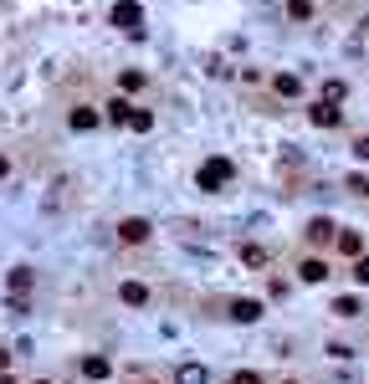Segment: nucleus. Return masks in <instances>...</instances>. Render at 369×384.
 I'll return each instance as SVG.
<instances>
[{"label": "nucleus", "instance_id": "obj_1", "mask_svg": "<svg viewBox=\"0 0 369 384\" xmlns=\"http://www.w3.org/2000/svg\"><path fill=\"white\" fill-rule=\"evenodd\" d=\"M231 175H236V169H231V159H205V164H200V175H195V184H200V190H226V184H231Z\"/></svg>", "mask_w": 369, "mask_h": 384}, {"label": "nucleus", "instance_id": "obj_2", "mask_svg": "<svg viewBox=\"0 0 369 384\" xmlns=\"http://www.w3.org/2000/svg\"><path fill=\"white\" fill-rule=\"evenodd\" d=\"M113 26H123L128 36H144V10L123 0V6H113Z\"/></svg>", "mask_w": 369, "mask_h": 384}, {"label": "nucleus", "instance_id": "obj_3", "mask_svg": "<svg viewBox=\"0 0 369 384\" xmlns=\"http://www.w3.org/2000/svg\"><path fill=\"white\" fill-rule=\"evenodd\" d=\"M149 220H144V216H128L123 220V226H118V241H123V246H139V241H149Z\"/></svg>", "mask_w": 369, "mask_h": 384}, {"label": "nucleus", "instance_id": "obj_4", "mask_svg": "<svg viewBox=\"0 0 369 384\" xmlns=\"http://www.w3.org/2000/svg\"><path fill=\"white\" fill-rule=\"evenodd\" d=\"M31 287H36L31 267H10V297H31Z\"/></svg>", "mask_w": 369, "mask_h": 384}, {"label": "nucleus", "instance_id": "obj_5", "mask_svg": "<svg viewBox=\"0 0 369 384\" xmlns=\"http://www.w3.org/2000/svg\"><path fill=\"white\" fill-rule=\"evenodd\" d=\"M231 317H236V323H257V317H261V302H257V297H236V302H231Z\"/></svg>", "mask_w": 369, "mask_h": 384}, {"label": "nucleus", "instance_id": "obj_6", "mask_svg": "<svg viewBox=\"0 0 369 384\" xmlns=\"http://www.w3.org/2000/svg\"><path fill=\"white\" fill-rule=\"evenodd\" d=\"M308 118H313L318 128H338V118H344V113H338L334 103H323V98H318V108H308Z\"/></svg>", "mask_w": 369, "mask_h": 384}, {"label": "nucleus", "instance_id": "obj_7", "mask_svg": "<svg viewBox=\"0 0 369 384\" xmlns=\"http://www.w3.org/2000/svg\"><path fill=\"white\" fill-rule=\"evenodd\" d=\"M308 241H313V246H328V241H334V220H323V216L308 220Z\"/></svg>", "mask_w": 369, "mask_h": 384}, {"label": "nucleus", "instance_id": "obj_8", "mask_svg": "<svg viewBox=\"0 0 369 384\" xmlns=\"http://www.w3.org/2000/svg\"><path fill=\"white\" fill-rule=\"evenodd\" d=\"M118 297H123L128 308H144V302H149V287H144V282H123V287H118Z\"/></svg>", "mask_w": 369, "mask_h": 384}, {"label": "nucleus", "instance_id": "obj_9", "mask_svg": "<svg viewBox=\"0 0 369 384\" xmlns=\"http://www.w3.org/2000/svg\"><path fill=\"white\" fill-rule=\"evenodd\" d=\"M83 374H87V379H108V374H113V364L103 359V354H87V359H83Z\"/></svg>", "mask_w": 369, "mask_h": 384}, {"label": "nucleus", "instance_id": "obj_10", "mask_svg": "<svg viewBox=\"0 0 369 384\" xmlns=\"http://www.w3.org/2000/svg\"><path fill=\"white\" fill-rule=\"evenodd\" d=\"M298 277H302V282H323V277H328V261L308 256V261H302V267H298Z\"/></svg>", "mask_w": 369, "mask_h": 384}, {"label": "nucleus", "instance_id": "obj_11", "mask_svg": "<svg viewBox=\"0 0 369 384\" xmlns=\"http://www.w3.org/2000/svg\"><path fill=\"white\" fill-rule=\"evenodd\" d=\"M338 251H344V256H364V236L359 231H344V236H338Z\"/></svg>", "mask_w": 369, "mask_h": 384}, {"label": "nucleus", "instance_id": "obj_12", "mask_svg": "<svg viewBox=\"0 0 369 384\" xmlns=\"http://www.w3.org/2000/svg\"><path fill=\"white\" fill-rule=\"evenodd\" d=\"M175 384H205V364H180Z\"/></svg>", "mask_w": 369, "mask_h": 384}, {"label": "nucleus", "instance_id": "obj_13", "mask_svg": "<svg viewBox=\"0 0 369 384\" xmlns=\"http://www.w3.org/2000/svg\"><path fill=\"white\" fill-rule=\"evenodd\" d=\"M128 113H134V103L113 98V103H108V113H103V118H108V123H128Z\"/></svg>", "mask_w": 369, "mask_h": 384}, {"label": "nucleus", "instance_id": "obj_14", "mask_svg": "<svg viewBox=\"0 0 369 384\" xmlns=\"http://www.w3.org/2000/svg\"><path fill=\"white\" fill-rule=\"evenodd\" d=\"M128 128H134V134H149V128H154V113H149V108H134V113H128Z\"/></svg>", "mask_w": 369, "mask_h": 384}, {"label": "nucleus", "instance_id": "obj_15", "mask_svg": "<svg viewBox=\"0 0 369 384\" xmlns=\"http://www.w3.org/2000/svg\"><path fill=\"white\" fill-rule=\"evenodd\" d=\"M72 128H77V134H87V128H98V113H92V108H72Z\"/></svg>", "mask_w": 369, "mask_h": 384}, {"label": "nucleus", "instance_id": "obj_16", "mask_svg": "<svg viewBox=\"0 0 369 384\" xmlns=\"http://www.w3.org/2000/svg\"><path fill=\"white\" fill-rule=\"evenodd\" d=\"M241 261H246V267H267V251H261L257 241H246L241 246Z\"/></svg>", "mask_w": 369, "mask_h": 384}, {"label": "nucleus", "instance_id": "obj_17", "mask_svg": "<svg viewBox=\"0 0 369 384\" xmlns=\"http://www.w3.org/2000/svg\"><path fill=\"white\" fill-rule=\"evenodd\" d=\"M272 87L282 92V98H298V87H302V82H298L293 72H282V77H272Z\"/></svg>", "mask_w": 369, "mask_h": 384}, {"label": "nucleus", "instance_id": "obj_18", "mask_svg": "<svg viewBox=\"0 0 369 384\" xmlns=\"http://www.w3.org/2000/svg\"><path fill=\"white\" fill-rule=\"evenodd\" d=\"M334 313H338V317H359L364 308H359V297H338V302H334Z\"/></svg>", "mask_w": 369, "mask_h": 384}, {"label": "nucleus", "instance_id": "obj_19", "mask_svg": "<svg viewBox=\"0 0 369 384\" xmlns=\"http://www.w3.org/2000/svg\"><path fill=\"white\" fill-rule=\"evenodd\" d=\"M287 16H293V21H308L313 6H308V0H287Z\"/></svg>", "mask_w": 369, "mask_h": 384}, {"label": "nucleus", "instance_id": "obj_20", "mask_svg": "<svg viewBox=\"0 0 369 384\" xmlns=\"http://www.w3.org/2000/svg\"><path fill=\"white\" fill-rule=\"evenodd\" d=\"M231 384H261V374H252V369H236Z\"/></svg>", "mask_w": 369, "mask_h": 384}, {"label": "nucleus", "instance_id": "obj_21", "mask_svg": "<svg viewBox=\"0 0 369 384\" xmlns=\"http://www.w3.org/2000/svg\"><path fill=\"white\" fill-rule=\"evenodd\" d=\"M354 277H359V282H369V256H359V261H354Z\"/></svg>", "mask_w": 369, "mask_h": 384}, {"label": "nucleus", "instance_id": "obj_22", "mask_svg": "<svg viewBox=\"0 0 369 384\" xmlns=\"http://www.w3.org/2000/svg\"><path fill=\"white\" fill-rule=\"evenodd\" d=\"M354 154H359V159H369V134H364V139H354Z\"/></svg>", "mask_w": 369, "mask_h": 384}, {"label": "nucleus", "instance_id": "obj_23", "mask_svg": "<svg viewBox=\"0 0 369 384\" xmlns=\"http://www.w3.org/2000/svg\"><path fill=\"white\" fill-rule=\"evenodd\" d=\"M6 364H10V354H6V349H0V374H6Z\"/></svg>", "mask_w": 369, "mask_h": 384}, {"label": "nucleus", "instance_id": "obj_24", "mask_svg": "<svg viewBox=\"0 0 369 384\" xmlns=\"http://www.w3.org/2000/svg\"><path fill=\"white\" fill-rule=\"evenodd\" d=\"M6 169H10V164H6V159H0V175H6Z\"/></svg>", "mask_w": 369, "mask_h": 384}, {"label": "nucleus", "instance_id": "obj_25", "mask_svg": "<svg viewBox=\"0 0 369 384\" xmlns=\"http://www.w3.org/2000/svg\"><path fill=\"white\" fill-rule=\"evenodd\" d=\"M282 384H298V379H282Z\"/></svg>", "mask_w": 369, "mask_h": 384}, {"label": "nucleus", "instance_id": "obj_26", "mask_svg": "<svg viewBox=\"0 0 369 384\" xmlns=\"http://www.w3.org/2000/svg\"><path fill=\"white\" fill-rule=\"evenodd\" d=\"M36 384H46V379H36Z\"/></svg>", "mask_w": 369, "mask_h": 384}]
</instances>
